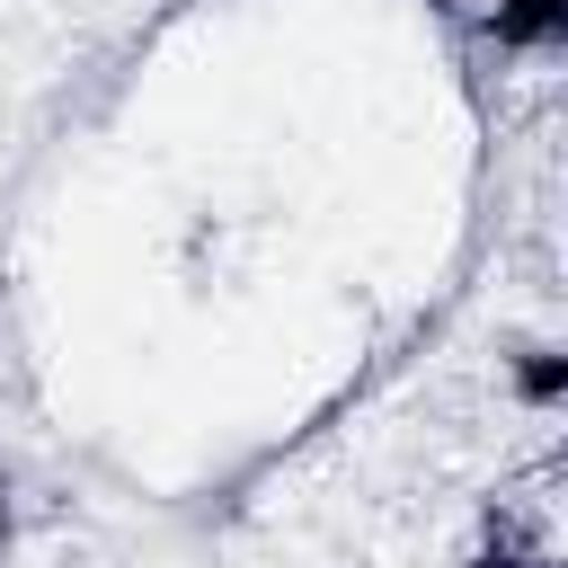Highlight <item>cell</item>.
<instances>
[{
	"instance_id": "obj_1",
	"label": "cell",
	"mask_w": 568,
	"mask_h": 568,
	"mask_svg": "<svg viewBox=\"0 0 568 568\" xmlns=\"http://www.w3.org/2000/svg\"><path fill=\"white\" fill-rule=\"evenodd\" d=\"M479 36L515 62H550L568 44V0H479Z\"/></svg>"
},
{
	"instance_id": "obj_2",
	"label": "cell",
	"mask_w": 568,
	"mask_h": 568,
	"mask_svg": "<svg viewBox=\"0 0 568 568\" xmlns=\"http://www.w3.org/2000/svg\"><path fill=\"white\" fill-rule=\"evenodd\" d=\"M462 568H559V550H550V524L541 515L488 506L479 532H470V550H462Z\"/></svg>"
},
{
	"instance_id": "obj_3",
	"label": "cell",
	"mask_w": 568,
	"mask_h": 568,
	"mask_svg": "<svg viewBox=\"0 0 568 568\" xmlns=\"http://www.w3.org/2000/svg\"><path fill=\"white\" fill-rule=\"evenodd\" d=\"M497 373H506V399L524 417H559V399H568V346L559 337H515L497 355Z\"/></svg>"
},
{
	"instance_id": "obj_4",
	"label": "cell",
	"mask_w": 568,
	"mask_h": 568,
	"mask_svg": "<svg viewBox=\"0 0 568 568\" xmlns=\"http://www.w3.org/2000/svg\"><path fill=\"white\" fill-rule=\"evenodd\" d=\"M18 541V488H9V470H0V550Z\"/></svg>"
}]
</instances>
